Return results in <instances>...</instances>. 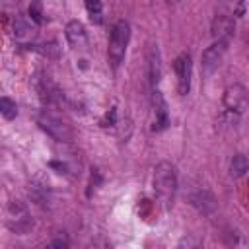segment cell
I'll return each instance as SVG.
<instances>
[{
  "label": "cell",
  "instance_id": "1",
  "mask_svg": "<svg viewBox=\"0 0 249 249\" xmlns=\"http://www.w3.org/2000/svg\"><path fill=\"white\" fill-rule=\"evenodd\" d=\"M154 191H156V196L158 200L169 208L175 200V193H177V175H175V169L171 163L167 161H161L156 165V171H154Z\"/></svg>",
  "mask_w": 249,
  "mask_h": 249
},
{
  "label": "cell",
  "instance_id": "2",
  "mask_svg": "<svg viewBox=\"0 0 249 249\" xmlns=\"http://www.w3.org/2000/svg\"><path fill=\"white\" fill-rule=\"evenodd\" d=\"M128 39H130V27L126 21H117L111 29V35H109V47H107V54H109V62L113 64V68H117L123 58H124V53H126V45H128Z\"/></svg>",
  "mask_w": 249,
  "mask_h": 249
},
{
  "label": "cell",
  "instance_id": "3",
  "mask_svg": "<svg viewBox=\"0 0 249 249\" xmlns=\"http://www.w3.org/2000/svg\"><path fill=\"white\" fill-rule=\"evenodd\" d=\"M37 124H39L49 136H53V138L58 140V142H70V140H72V130H70V126H68L62 119L54 117L53 113L41 111V113L37 115Z\"/></svg>",
  "mask_w": 249,
  "mask_h": 249
},
{
  "label": "cell",
  "instance_id": "4",
  "mask_svg": "<svg viewBox=\"0 0 249 249\" xmlns=\"http://www.w3.org/2000/svg\"><path fill=\"white\" fill-rule=\"evenodd\" d=\"M249 105V95H247V89L241 86V84H233V86H228L226 91H224V107L235 115L243 113Z\"/></svg>",
  "mask_w": 249,
  "mask_h": 249
},
{
  "label": "cell",
  "instance_id": "5",
  "mask_svg": "<svg viewBox=\"0 0 249 249\" xmlns=\"http://www.w3.org/2000/svg\"><path fill=\"white\" fill-rule=\"evenodd\" d=\"M226 49H228V41H216L202 53V74L204 76H210L214 70H218L226 54Z\"/></svg>",
  "mask_w": 249,
  "mask_h": 249
},
{
  "label": "cell",
  "instance_id": "6",
  "mask_svg": "<svg viewBox=\"0 0 249 249\" xmlns=\"http://www.w3.org/2000/svg\"><path fill=\"white\" fill-rule=\"evenodd\" d=\"M173 70L177 74V89L181 95H187L191 89V56L187 53H181L175 62H173Z\"/></svg>",
  "mask_w": 249,
  "mask_h": 249
},
{
  "label": "cell",
  "instance_id": "7",
  "mask_svg": "<svg viewBox=\"0 0 249 249\" xmlns=\"http://www.w3.org/2000/svg\"><path fill=\"white\" fill-rule=\"evenodd\" d=\"M146 60H148V76H150V82L156 86L160 82V76H161V56H160V49H158L156 43H150L148 45Z\"/></svg>",
  "mask_w": 249,
  "mask_h": 249
},
{
  "label": "cell",
  "instance_id": "8",
  "mask_svg": "<svg viewBox=\"0 0 249 249\" xmlns=\"http://www.w3.org/2000/svg\"><path fill=\"white\" fill-rule=\"evenodd\" d=\"M154 113H156V123H154V130H163L169 124V113H167V103L163 99V95L160 91H154Z\"/></svg>",
  "mask_w": 249,
  "mask_h": 249
},
{
  "label": "cell",
  "instance_id": "9",
  "mask_svg": "<svg viewBox=\"0 0 249 249\" xmlns=\"http://www.w3.org/2000/svg\"><path fill=\"white\" fill-rule=\"evenodd\" d=\"M233 19L228 16H216L212 21V35L218 41H230V37L233 35Z\"/></svg>",
  "mask_w": 249,
  "mask_h": 249
},
{
  "label": "cell",
  "instance_id": "10",
  "mask_svg": "<svg viewBox=\"0 0 249 249\" xmlns=\"http://www.w3.org/2000/svg\"><path fill=\"white\" fill-rule=\"evenodd\" d=\"M66 39H68L70 47H74V49H82V47H86V43H88L86 27H84L78 19L70 21V23L66 25Z\"/></svg>",
  "mask_w": 249,
  "mask_h": 249
},
{
  "label": "cell",
  "instance_id": "11",
  "mask_svg": "<svg viewBox=\"0 0 249 249\" xmlns=\"http://www.w3.org/2000/svg\"><path fill=\"white\" fill-rule=\"evenodd\" d=\"M191 204L202 212V214H212L216 210V198L208 191H196L191 195Z\"/></svg>",
  "mask_w": 249,
  "mask_h": 249
},
{
  "label": "cell",
  "instance_id": "12",
  "mask_svg": "<svg viewBox=\"0 0 249 249\" xmlns=\"http://www.w3.org/2000/svg\"><path fill=\"white\" fill-rule=\"evenodd\" d=\"M35 89H37V93H39L43 103H54L58 99V89L45 76H37L35 78Z\"/></svg>",
  "mask_w": 249,
  "mask_h": 249
},
{
  "label": "cell",
  "instance_id": "13",
  "mask_svg": "<svg viewBox=\"0 0 249 249\" xmlns=\"http://www.w3.org/2000/svg\"><path fill=\"white\" fill-rule=\"evenodd\" d=\"M14 35L19 41H25V39L33 37V27L23 16H16L14 18Z\"/></svg>",
  "mask_w": 249,
  "mask_h": 249
},
{
  "label": "cell",
  "instance_id": "14",
  "mask_svg": "<svg viewBox=\"0 0 249 249\" xmlns=\"http://www.w3.org/2000/svg\"><path fill=\"white\" fill-rule=\"evenodd\" d=\"M249 171V160L243 156V154H237L231 158L230 161V175L231 177H241Z\"/></svg>",
  "mask_w": 249,
  "mask_h": 249
},
{
  "label": "cell",
  "instance_id": "15",
  "mask_svg": "<svg viewBox=\"0 0 249 249\" xmlns=\"http://www.w3.org/2000/svg\"><path fill=\"white\" fill-rule=\"evenodd\" d=\"M0 113H2L4 119L12 121V119L18 115V107H16V103H14L10 97H2V99H0Z\"/></svg>",
  "mask_w": 249,
  "mask_h": 249
},
{
  "label": "cell",
  "instance_id": "16",
  "mask_svg": "<svg viewBox=\"0 0 249 249\" xmlns=\"http://www.w3.org/2000/svg\"><path fill=\"white\" fill-rule=\"evenodd\" d=\"M29 18H31V21L37 23V25L43 23V6H41L39 0H33V2L29 4Z\"/></svg>",
  "mask_w": 249,
  "mask_h": 249
},
{
  "label": "cell",
  "instance_id": "17",
  "mask_svg": "<svg viewBox=\"0 0 249 249\" xmlns=\"http://www.w3.org/2000/svg\"><path fill=\"white\" fill-rule=\"evenodd\" d=\"M86 10L89 12L95 23H101V2L99 0H86Z\"/></svg>",
  "mask_w": 249,
  "mask_h": 249
},
{
  "label": "cell",
  "instance_id": "18",
  "mask_svg": "<svg viewBox=\"0 0 249 249\" xmlns=\"http://www.w3.org/2000/svg\"><path fill=\"white\" fill-rule=\"evenodd\" d=\"M115 117H117V111H115V109H111V111L103 117L101 126H113V124H115Z\"/></svg>",
  "mask_w": 249,
  "mask_h": 249
},
{
  "label": "cell",
  "instance_id": "19",
  "mask_svg": "<svg viewBox=\"0 0 249 249\" xmlns=\"http://www.w3.org/2000/svg\"><path fill=\"white\" fill-rule=\"evenodd\" d=\"M49 165H51V167H54V169H58V173H64V171H66V165H64V163H58V161H51Z\"/></svg>",
  "mask_w": 249,
  "mask_h": 249
},
{
  "label": "cell",
  "instance_id": "20",
  "mask_svg": "<svg viewBox=\"0 0 249 249\" xmlns=\"http://www.w3.org/2000/svg\"><path fill=\"white\" fill-rule=\"evenodd\" d=\"M51 245H53V247H68V241H66V239H53Z\"/></svg>",
  "mask_w": 249,
  "mask_h": 249
},
{
  "label": "cell",
  "instance_id": "21",
  "mask_svg": "<svg viewBox=\"0 0 249 249\" xmlns=\"http://www.w3.org/2000/svg\"><path fill=\"white\" fill-rule=\"evenodd\" d=\"M167 2H169V4H177L179 0H167Z\"/></svg>",
  "mask_w": 249,
  "mask_h": 249
}]
</instances>
